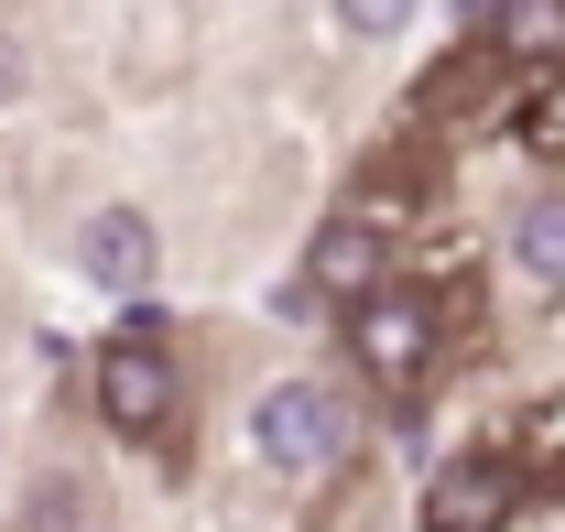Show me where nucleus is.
<instances>
[{"mask_svg": "<svg viewBox=\"0 0 565 532\" xmlns=\"http://www.w3.org/2000/svg\"><path fill=\"white\" fill-rule=\"evenodd\" d=\"M349 402L327 392V381H273V392L250 402V457L273 467V478H327V467L349 457Z\"/></svg>", "mask_w": 565, "mask_h": 532, "instance_id": "nucleus-1", "label": "nucleus"}, {"mask_svg": "<svg viewBox=\"0 0 565 532\" xmlns=\"http://www.w3.org/2000/svg\"><path fill=\"white\" fill-rule=\"evenodd\" d=\"M174 413H185V381H174L163 337H109V348H98V424H109L120 446H163Z\"/></svg>", "mask_w": 565, "mask_h": 532, "instance_id": "nucleus-2", "label": "nucleus"}, {"mask_svg": "<svg viewBox=\"0 0 565 532\" xmlns=\"http://www.w3.org/2000/svg\"><path fill=\"white\" fill-rule=\"evenodd\" d=\"M76 283H98V294H152V272H163V228H152V206H87L76 217Z\"/></svg>", "mask_w": 565, "mask_h": 532, "instance_id": "nucleus-3", "label": "nucleus"}, {"mask_svg": "<svg viewBox=\"0 0 565 532\" xmlns=\"http://www.w3.org/2000/svg\"><path fill=\"white\" fill-rule=\"evenodd\" d=\"M349 359L381 381V392H414L424 359H435V305H414V294H370V305H349Z\"/></svg>", "mask_w": 565, "mask_h": 532, "instance_id": "nucleus-4", "label": "nucleus"}, {"mask_svg": "<svg viewBox=\"0 0 565 532\" xmlns=\"http://www.w3.org/2000/svg\"><path fill=\"white\" fill-rule=\"evenodd\" d=\"M511 500H522L511 457H500V446H457V457L424 478V532H500Z\"/></svg>", "mask_w": 565, "mask_h": 532, "instance_id": "nucleus-5", "label": "nucleus"}, {"mask_svg": "<svg viewBox=\"0 0 565 532\" xmlns=\"http://www.w3.org/2000/svg\"><path fill=\"white\" fill-rule=\"evenodd\" d=\"M381 272H392V240H381L370 217H327V228L305 240V283H316V294H338V305H370V294H381Z\"/></svg>", "mask_w": 565, "mask_h": 532, "instance_id": "nucleus-6", "label": "nucleus"}, {"mask_svg": "<svg viewBox=\"0 0 565 532\" xmlns=\"http://www.w3.org/2000/svg\"><path fill=\"white\" fill-rule=\"evenodd\" d=\"M468 22L511 66H565V0H468Z\"/></svg>", "mask_w": 565, "mask_h": 532, "instance_id": "nucleus-7", "label": "nucleus"}, {"mask_svg": "<svg viewBox=\"0 0 565 532\" xmlns=\"http://www.w3.org/2000/svg\"><path fill=\"white\" fill-rule=\"evenodd\" d=\"M511 272H522L533 294H565V185L511 206Z\"/></svg>", "mask_w": 565, "mask_h": 532, "instance_id": "nucleus-8", "label": "nucleus"}, {"mask_svg": "<svg viewBox=\"0 0 565 532\" xmlns=\"http://www.w3.org/2000/svg\"><path fill=\"white\" fill-rule=\"evenodd\" d=\"M109 511H98V478H76V467H44L33 489H22V522L11 532H98Z\"/></svg>", "mask_w": 565, "mask_h": 532, "instance_id": "nucleus-9", "label": "nucleus"}, {"mask_svg": "<svg viewBox=\"0 0 565 532\" xmlns=\"http://www.w3.org/2000/svg\"><path fill=\"white\" fill-rule=\"evenodd\" d=\"M327 11H338V33H349V44H392L424 0H327Z\"/></svg>", "mask_w": 565, "mask_h": 532, "instance_id": "nucleus-10", "label": "nucleus"}, {"mask_svg": "<svg viewBox=\"0 0 565 532\" xmlns=\"http://www.w3.org/2000/svg\"><path fill=\"white\" fill-rule=\"evenodd\" d=\"M22 76H33V55H22V33H0V109L22 98Z\"/></svg>", "mask_w": 565, "mask_h": 532, "instance_id": "nucleus-11", "label": "nucleus"}]
</instances>
